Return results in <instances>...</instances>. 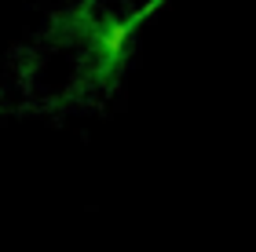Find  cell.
Returning <instances> with one entry per match:
<instances>
[{"label":"cell","mask_w":256,"mask_h":252,"mask_svg":"<svg viewBox=\"0 0 256 252\" xmlns=\"http://www.w3.org/2000/svg\"><path fill=\"white\" fill-rule=\"evenodd\" d=\"M132 26H136V18L132 22H118V26H110L106 33H102V59L106 62H118L124 55L128 40H132Z\"/></svg>","instance_id":"1"}]
</instances>
